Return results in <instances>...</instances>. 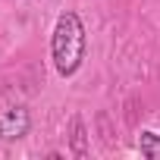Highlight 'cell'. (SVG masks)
Returning <instances> with one entry per match:
<instances>
[{
	"mask_svg": "<svg viewBox=\"0 0 160 160\" xmlns=\"http://www.w3.org/2000/svg\"><path fill=\"white\" fill-rule=\"evenodd\" d=\"M135 144H138V151H141L148 160H160V135H157V132H141Z\"/></svg>",
	"mask_w": 160,
	"mask_h": 160,
	"instance_id": "3",
	"label": "cell"
},
{
	"mask_svg": "<svg viewBox=\"0 0 160 160\" xmlns=\"http://www.w3.org/2000/svg\"><path fill=\"white\" fill-rule=\"evenodd\" d=\"M50 53L53 66L60 75H75L85 60V25L75 13H63L57 19L53 38H50Z\"/></svg>",
	"mask_w": 160,
	"mask_h": 160,
	"instance_id": "1",
	"label": "cell"
},
{
	"mask_svg": "<svg viewBox=\"0 0 160 160\" xmlns=\"http://www.w3.org/2000/svg\"><path fill=\"white\" fill-rule=\"evenodd\" d=\"M32 129V116L25 107H3L0 110V138L3 141H19L22 135H28Z\"/></svg>",
	"mask_w": 160,
	"mask_h": 160,
	"instance_id": "2",
	"label": "cell"
}]
</instances>
